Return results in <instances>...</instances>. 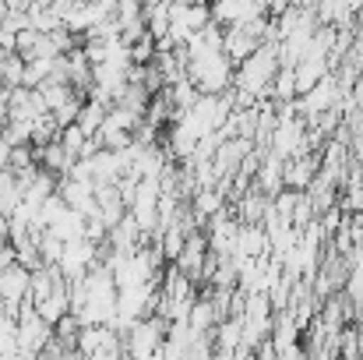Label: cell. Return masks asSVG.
Returning <instances> with one entry per match:
<instances>
[{"mask_svg":"<svg viewBox=\"0 0 363 360\" xmlns=\"http://www.w3.org/2000/svg\"><path fill=\"white\" fill-rule=\"evenodd\" d=\"M275 71H279V43H275V39H268V43H261L250 57H243L240 64L233 67V89L247 92L254 103L272 99L268 85H272Z\"/></svg>","mask_w":363,"mask_h":360,"instance_id":"6da1fadb","label":"cell"},{"mask_svg":"<svg viewBox=\"0 0 363 360\" xmlns=\"http://www.w3.org/2000/svg\"><path fill=\"white\" fill-rule=\"evenodd\" d=\"M187 78L198 92H226L233 85V60L223 50H201L187 57Z\"/></svg>","mask_w":363,"mask_h":360,"instance_id":"7a4b0ae2","label":"cell"},{"mask_svg":"<svg viewBox=\"0 0 363 360\" xmlns=\"http://www.w3.org/2000/svg\"><path fill=\"white\" fill-rule=\"evenodd\" d=\"M14 336H18V357H39L46 339L53 336V325L35 311L32 300H21L18 307V318H14Z\"/></svg>","mask_w":363,"mask_h":360,"instance_id":"3957f363","label":"cell"},{"mask_svg":"<svg viewBox=\"0 0 363 360\" xmlns=\"http://www.w3.org/2000/svg\"><path fill=\"white\" fill-rule=\"evenodd\" d=\"M166 318L162 315H141L127 332H123V354H130V357L138 360H148V357H159V347H162V339H166Z\"/></svg>","mask_w":363,"mask_h":360,"instance_id":"277c9868","label":"cell"},{"mask_svg":"<svg viewBox=\"0 0 363 360\" xmlns=\"http://www.w3.org/2000/svg\"><path fill=\"white\" fill-rule=\"evenodd\" d=\"M78 354L92 360H113L123 354V339L113 325H82L78 332Z\"/></svg>","mask_w":363,"mask_h":360,"instance_id":"5b68a950","label":"cell"},{"mask_svg":"<svg viewBox=\"0 0 363 360\" xmlns=\"http://www.w3.org/2000/svg\"><path fill=\"white\" fill-rule=\"evenodd\" d=\"M28 279H32V268H25L18 258L0 268V311L4 315L18 318L21 300H28Z\"/></svg>","mask_w":363,"mask_h":360,"instance_id":"8992f818","label":"cell"},{"mask_svg":"<svg viewBox=\"0 0 363 360\" xmlns=\"http://www.w3.org/2000/svg\"><path fill=\"white\" fill-rule=\"evenodd\" d=\"M96 261H99V244H92L89 237H78V240H67V244H64L57 268H60V276H64L67 283H78V279H85V272H89Z\"/></svg>","mask_w":363,"mask_h":360,"instance_id":"52a82bcc","label":"cell"},{"mask_svg":"<svg viewBox=\"0 0 363 360\" xmlns=\"http://www.w3.org/2000/svg\"><path fill=\"white\" fill-rule=\"evenodd\" d=\"M205 261H208V237L201 230H191L187 240H184V247H180V254L173 258V265L180 272H187L194 283H201L205 279Z\"/></svg>","mask_w":363,"mask_h":360,"instance_id":"ba28073f","label":"cell"},{"mask_svg":"<svg viewBox=\"0 0 363 360\" xmlns=\"http://www.w3.org/2000/svg\"><path fill=\"white\" fill-rule=\"evenodd\" d=\"M57 195L67 202V209L82 212V216H96L99 205H96V184L92 180H71L67 173L57 177Z\"/></svg>","mask_w":363,"mask_h":360,"instance_id":"9c48e42d","label":"cell"},{"mask_svg":"<svg viewBox=\"0 0 363 360\" xmlns=\"http://www.w3.org/2000/svg\"><path fill=\"white\" fill-rule=\"evenodd\" d=\"M318 166H321V152H300V156L286 159L282 184L293 187V191H307V184L318 177Z\"/></svg>","mask_w":363,"mask_h":360,"instance_id":"30bf717a","label":"cell"},{"mask_svg":"<svg viewBox=\"0 0 363 360\" xmlns=\"http://www.w3.org/2000/svg\"><path fill=\"white\" fill-rule=\"evenodd\" d=\"M198 141H201V134L187 124V120H169V127H166V152H169V159H177V163H184V159H191V152L198 148Z\"/></svg>","mask_w":363,"mask_h":360,"instance_id":"8fae6325","label":"cell"},{"mask_svg":"<svg viewBox=\"0 0 363 360\" xmlns=\"http://www.w3.org/2000/svg\"><path fill=\"white\" fill-rule=\"evenodd\" d=\"M257 46H261V39H257L254 32H247L243 25H230V28H223V53L233 60V67L240 64L243 57H250Z\"/></svg>","mask_w":363,"mask_h":360,"instance_id":"7c38bea8","label":"cell"},{"mask_svg":"<svg viewBox=\"0 0 363 360\" xmlns=\"http://www.w3.org/2000/svg\"><path fill=\"white\" fill-rule=\"evenodd\" d=\"M223 205H226V195H223V187H216V184H212V187H194V191H191V205H187V209H191V216H194L198 223H208Z\"/></svg>","mask_w":363,"mask_h":360,"instance_id":"4fadbf2b","label":"cell"},{"mask_svg":"<svg viewBox=\"0 0 363 360\" xmlns=\"http://www.w3.org/2000/svg\"><path fill=\"white\" fill-rule=\"evenodd\" d=\"M32 148H35V163H39L43 170H50V173H57V177L67 173L71 152L60 145V138H53V141H46V145H32Z\"/></svg>","mask_w":363,"mask_h":360,"instance_id":"5bb4252c","label":"cell"},{"mask_svg":"<svg viewBox=\"0 0 363 360\" xmlns=\"http://www.w3.org/2000/svg\"><path fill=\"white\" fill-rule=\"evenodd\" d=\"M216 322H219V311H216L212 293L194 297V300H191V311H187V325H191V332H208V336H212Z\"/></svg>","mask_w":363,"mask_h":360,"instance_id":"9a60e30c","label":"cell"},{"mask_svg":"<svg viewBox=\"0 0 363 360\" xmlns=\"http://www.w3.org/2000/svg\"><path fill=\"white\" fill-rule=\"evenodd\" d=\"M106 110H110V103H103V99H82V107H78V117H74V124L85 131V134H96L99 131V124H103V117H106Z\"/></svg>","mask_w":363,"mask_h":360,"instance_id":"2e32d148","label":"cell"},{"mask_svg":"<svg viewBox=\"0 0 363 360\" xmlns=\"http://www.w3.org/2000/svg\"><path fill=\"white\" fill-rule=\"evenodd\" d=\"M35 311H39V315L50 322V325H53L57 318H64V315L71 311V300H67V283H60V286H57L50 297H43V300L35 304Z\"/></svg>","mask_w":363,"mask_h":360,"instance_id":"e0dca14e","label":"cell"},{"mask_svg":"<svg viewBox=\"0 0 363 360\" xmlns=\"http://www.w3.org/2000/svg\"><path fill=\"white\" fill-rule=\"evenodd\" d=\"M46 230H50L53 237H60L64 244H67V240H78V237H85V216L74 212V209H67V212H64L57 223H50Z\"/></svg>","mask_w":363,"mask_h":360,"instance_id":"ac0fdd59","label":"cell"},{"mask_svg":"<svg viewBox=\"0 0 363 360\" xmlns=\"http://www.w3.org/2000/svg\"><path fill=\"white\" fill-rule=\"evenodd\" d=\"M268 92H272L275 103H289V99H296V78H293V67H282V64H279V71H275Z\"/></svg>","mask_w":363,"mask_h":360,"instance_id":"d6986e66","label":"cell"},{"mask_svg":"<svg viewBox=\"0 0 363 360\" xmlns=\"http://www.w3.org/2000/svg\"><path fill=\"white\" fill-rule=\"evenodd\" d=\"M0 78H4V85H7V89L21 85V78H25V57H21L18 50H11V53L0 60Z\"/></svg>","mask_w":363,"mask_h":360,"instance_id":"ffe728a7","label":"cell"},{"mask_svg":"<svg viewBox=\"0 0 363 360\" xmlns=\"http://www.w3.org/2000/svg\"><path fill=\"white\" fill-rule=\"evenodd\" d=\"M78 332H82V325H78V318H74L71 311L53 322V336H57L64 347H71V350H78Z\"/></svg>","mask_w":363,"mask_h":360,"instance_id":"44dd1931","label":"cell"},{"mask_svg":"<svg viewBox=\"0 0 363 360\" xmlns=\"http://www.w3.org/2000/svg\"><path fill=\"white\" fill-rule=\"evenodd\" d=\"M35 244H39L43 265H57V261H60V251H64V240L60 237H53L50 230H43V234H35Z\"/></svg>","mask_w":363,"mask_h":360,"instance_id":"7402d4cb","label":"cell"},{"mask_svg":"<svg viewBox=\"0 0 363 360\" xmlns=\"http://www.w3.org/2000/svg\"><path fill=\"white\" fill-rule=\"evenodd\" d=\"M78 107H82V92H74L71 99H64L57 110H50V114H53V120H57V127H67V124H74V117H78Z\"/></svg>","mask_w":363,"mask_h":360,"instance_id":"603a6c76","label":"cell"},{"mask_svg":"<svg viewBox=\"0 0 363 360\" xmlns=\"http://www.w3.org/2000/svg\"><path fill=\"white\" fill-rule=\"evenodd\" d=\"M152 57H155V39L145 32L141 39H134V43H130V64H148Z\"/></svg>","mask_w":363,"mask_h":360,"instance_id":"cb8c5ba5","label":"cell"},{"mask_svg":"<svg viewBox=\"0 0 363 360\" xmlns=\"http://www.w3.org/2000/svg\"><path fill=\"white\" fill-rule=\"evenodd\" d=\"M350 99H353L357 110H363V71L357 75V89H350Z\"/></svg>","mask_w":363,"mask_h":360,"instance_id":"d4e9b609","label":"cell"},{"mask_svg":"<svg viewBox=\"0 0 363 360\" xmlns=\"http://www.w3.org/2000/svg\"><path fill=\"white\" fill-rule=\"evenodd\" d=\"M14 39H18V32L4 25V28H0V46H4V50H14Z\"/></svg>","mask_w":363,"mask_h":360,"instance_id":"484cf974","label":"cell"},{"mask_svg":"<svg viewBox=\"0 0 363 360\" xmlns=\"http://www.w3.org/2000/svg\"><path fill=\"white\" fill-rule=\"evenodd\" d=\"M7 159H11V141L4 138V127H0V170L7 166Z\"/></svg>","mask_w":363,"mask_h":360,"instance_id":"4316f807","label":"cell"},{"mask_svg":"<svg viewBox=\"0 0 363 360\" xmlns=\"http://www.w3.org/2000/svg\"><path fill=\"white\" fill-rule=\"evenodd\" d=\"M353 18H357V25H360V28H363V0H360V4H357V14H353Z\"/></svg>","mask_w":363,"mask_h":360,"instance_id":"83f0119b","label":"cell"},{"mask_svg":"<svg viewBox=\"0 0 363 360\" xmlns=\"http://www.w3.org/2000/svg\"><path fill=\"white\" fill-rule=\"evenodd\" d=\"M7 53H11V50H4V46H0V60H4V57H7Z\"/></svg>","mask_w":363,"mask_h":360,"instance_id":"f1b7e54d","label":"cell"},{"mask_svg":"<svg viewBox=\"0 0 363 360\" xmlns=\"http://www.w3.org/2000/svg\"><path fill=\"white\" fill-rule=\"evenodd\" d=\"M141 4H148V0H141Z\"/></svg>","mask_w":363,"mask_h":360,"instance_id":"f546056e","label":"cell"}]
</instances>
